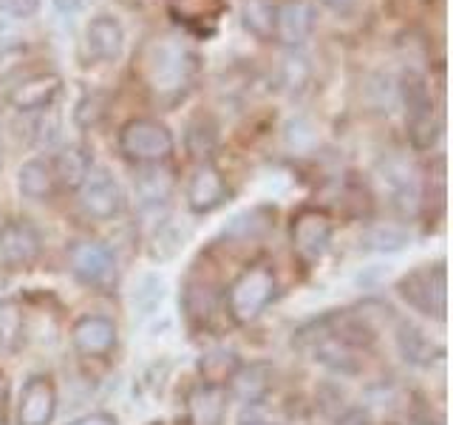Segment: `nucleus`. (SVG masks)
<instances>
[{"label":"nucleus","mask_w":453,"mask_h":425,"mask_svg":"<svg viewBox=\"0 0 453 425\" xmlns=\"http://www.w3.org/2000/svg\"><path fill=\"white\" fill-rule=\"evenodd\" d=\"M202 60L176 37H150L134 54V74L159 99L176 105L193 91Z\"/></svg>","instance_id":"f257e3e1"},{"label":"nucleus","mask_w":453,"mask_h":425,"mask_svg":"<svg viewBox=\"0 0 453 425\" xmlns=\"http://www.w3.org/2000/svg\"><path fill=\"white\" fill-rule=\"evenodd\" d=\"M396 97L405 105V128L408 142L414 151H434L439 136H442V117H439L436 103L431 97L428 80L419 71L408 68L403 80L396 82Z\"/></svg>","instance_id":"f03ea898"},{"label":"nucleus","mask_w":453,"mask_h":425,"mask_svg":"<svg viewBox=\"0 0 453 425\" xmlns=\"http://www.w3.org/2000/svg\"><path fill=\"white\" fill-rule=\"evenodd\" d=\"M278 290V278H275V269L269 264H255L247 267L241 273L230 292H226V306H230V315L235 323H250L261 315L266 309V304L275 298Z\"/></svg>","instance_id":"7ed1b4c3"},{"label":"nucleus","mask_w":453,"mask_h":425,"mask_svg":"<svg viewBox=\"0 0 453 425\" xmlns=\"http://www.w3.org/2000/svg\"><path fill=\"white\" fill-rule=\"evenodd\" d=\"M119 153L136 165H156L173 153V134L159 120L136 117L119 128L117 136Z\"/></svg>","instance_id":"20e7f679"},{"label":"nucleus","mask_w":453,"mask_h":425,"mask_svg":"<svg viewBox=\"0 0 453 425\" xmlns=\"http://www.w3.org/2000/svg\"><path fill=\"white\" fill-rule=\"evenodd\" d=\"M396 292H400L403 301L422 312L425 318H445L448 309V278H445V267L442 264H425L405 273L396 281Z\"/></svg>","instance_id":"39448f33"},{"label":"nucleus","mask_w":453,"mask_h":425,"mask_svg":"<svg viewBox=\"0 0 453 425\" xmlns=\"http://www.w3.org/2000/svg\"><path fill=\"white\" fill-rule=\"evenodd\" d=\"M68 264L71 273L91 290L105 292L117 283V259L99 241H74L68 250Z\"/></svg>","instance_id":"423d86ee"},{"label":"nucleus","mask_w":453,"mask_h":425,"mask_svg":"<svg viewBox=\"0 0 453 425\" xmlns=\"http://www.w3.org/2000/svg\"><path fill=\"white\" fill-rule=\"evenodd\" d=\"M80 205L85 210V216H91L96 221H111L117 219L125 207V196L119 182L111 176V170L94 167L85 182L80 184Z\"/></svg>","instance_id":"0eeeda50"},{"label":"nucleus","mask_w":453,"mask_h":425,"mask_svg":"<svg viewBox=\"0 0 453 425\" xmlns=\"http://www.w3.org/2000/svg\"><path fill=\"white\" fill-rule=\"evenodd\" d=\"M289 236H292V247L295 252L301 255L306 264H315L323 259V252L329 250V241H332V221L326 216L323 210L318 207H301L292 216V227H289Z\"/></svg>","instance_id":"6e6552de"},{"label":"nucleus","mask_w":453,"mask_h":425,"mask_svg":"<svg viewBox=\"0 0 453 425\" xmlns=\"http://www.w3.org/2000/svg\"><path fill=\"white\" fill-rule=\"evenodd\" d=\"M318 23V6L311 0H283L275 6L273 40L287 49H301Z\"/></svg>","instance_id":"1a4fd4ad"},{"label":"nucleus","mask_w":453,"mask_h":425,"mask_svg":"<svg viewBox=\"0 0 453 425\" xmlns=\"http://www.w3.org/2000/svg\"><path fill=\"white\" fill-rule=\"evenodd\" d=\"M42 238L37 227L26 219H9L0 224V255L14 269H26L40 259Z\"/></svg>","instance_id":"9d476101"},{"label":"nucleus","mask_w":453,"mask_h":425,"mask_svg":"<svg viewBox=\"0 0 453 425\" xmlns=\"http://www.w3.org/2000/svg\"><path fill=\"white\" fill-rule=\"evenodd\" d=\"M63 94V77L54 71H40V74L23 77L9 91V105L20 113H40L49 111Z\"/></svg>","instance_id":"9b49d317"},{"label":"nucleus","mask_w":453,"mask_h":425,"mask_svg":"<svg viewBox=\"0 0 453 425\" xmlns=\"http://www.w3.org/2000/svg\"><path fill=\"white\" fill-rule=\"evenodd\" d=\"M165 9L190 35L210 37L226 14V0H165Z\"/></svg>","instance_id":"f8f14e48"},{"label":"nucleus","mask_w":453,"mask_h":425,"mask_svg":"<svg viewBox=\"0 0 453 425\" xmlns=\"http://www.w3.org/2000/svg\"><path fill=\"white\" fill-rule=\"evenodd\" d=\"M311 332H315V335L301 332V337H309L311 358H315L320 366H326L334 375H357L360 372V368H363L360 349H351L346 344H340L334 335L326 332V326L320 321L311 323Z\"/></svg>","instance_id":"ddd939ff"},{"label":"nucleus","mask_w":453,"mask_h":425,"mask_svg":"<svg viewBox=\"0 0 453 425\" xmlns=\"http://www.w3.org/2000/svg\"><path fill=\"white\" fill-rule=\"evenodd\" d=\"M85 57L94 63H117L125 51V28L113 14H96L85 26Z\"/></svg>","instance_id":"4468645a"},{"label":"nucleus","mask_w":453,"mask_h":425,"mask_svg":"<svg viewBox=\"0 0 453 425\" xmlns=\"http://www.w3.org/2000/svg\"><path fill=\"white\" fill-rule=\"evenodd\" d=\"M226 198H230V188H226L221 170L212 162L198 165L188 182V207L204 216V212L219 210Z\"/></svg>","instance_id":"2eb2a0df"},{"label":"nucleus","mask_w":453,"mask_h":425,"mask_svg":"<svg viewBox=\"0 0 453 425\" xmlns=\"http://www.w3.org/2000/svg\"><path fill=\"white\" fill-rule=\"evenodd\" d=\"M71 344L82 358H105L117 346V326L105 315H82L71 329Z\"/></svg>","instance_id":"dca6fc26"},{"label":"nucleus","mask_w":453,"mask_h":425,"mask_svg":"<svg viewBox=\"0 0 453 425\" xmlns=\"http://www.w3.org/2000/svg\"><path fill=\"white\" fill-rule=\"evenodd\" d=\"M57 411V391L54 382L42 375L28 377L20 394V406H18V422L20 425H49L54 420Z\"/></svg>","instance_id":"f3484780"},{"label":"nucleus","mask_w":453,"mask_h":425,"mask_svg":"<svg viewBox=\"0 0 453 425\" xmlns=\"http://www.w3.org/2000/svg\"><path fill=\"white\" fill-rule=\"evenodd\" d=\"M396 349H400V354L411 366H419V368H431L434 363L442 360V354H445L434 337H428L425 329H419V326L411 321L396 323Z\"/></svg>","instance_id":"a211bd4d"},{"label":"nucleus","mask_w":453,"mask_h":425,"mask_svg":"<svg viewBox=\"0 0 453 425\" xmlns=\"http://www.w3.org/2000/svg\"><path fill=\"white\" fill-rule=\"evenodd\" d=\"M51 167H54V176H57V188L80 190L85 176L94 170L91 151L82 148V145H65L51 159Z\"/></svg>","instance_id":"6ab92c4d"},{"label":"nucleus","mask_w":453,"mask_h":425,"mask_svg":"<svg viewBox=\"0 0 453 425\" xmlns=\"http://www.w3.org/2000/svg\"><path fill=\"white\" fill-rule=\"evenodd\" d=\"M18 190L28 202H46L57 190V176L51 159H28L18 170Z\"/></svg>","instance_id":"aec40b11"},{"label":"nucleus","mask_w":453,"mask_h":425,"mask_svg":"<svg viewBox=\"0 0 453 425\" xmlns=\"http://www.w3.org/2000/svg\"><path fill=\"white\" fill-rule=\"evenodd\" d=\"M233 380V397L238 403H261L266 391L273 389V368L266 363H250L230 377Z\"/></svg>","instance_id":"412c9836"},{"label":"nucleus","mask_w":453,"mask_h":425,"mask_svg":"<svg viewBox=\"0 0 453 425\" xmlns=\"http://www.w3.org/2000/svg\"><path fill=\"white\" fill-rule=\"evenodd\" d=\"M190 422L193 425H224V411H226V394L221 386H207L202 382L190 394Z\"/></svg>","instance_id":"4be33fe9"},{"label":"nucleus","mask_w":453,"mask_h":425,"mask_svg":"<svg viewBox=\"0 0 453 425\" xmlns=\"http://www.w3.org/2000/svg\"><path fill=\"white\" fill-rule=\"evenodd\" d=\"M26 340V321H23V309L14 298L0 301V349L6 352H18Z\"/></svg>","instance_id":"5701e85b"},{"label":"nucleus","mask_w":453,"mask_h":425,"mask_svg":"<svg viewBox=\"0 0 453 425\" xmlns=\"http://www.w3.org/2000/svg\"><path fill=\"white\" fill-rule=\"evenodd\" d=\"M241 26L255 40H273V28H275V6L269 0H244V9H241Z\"/></svg>","instance_id":"b1692460"},{"label":"nucleus","mask_w":453,"mask_h":425,"mask_svg":"<svg viewBox=\"0 0 453 425\" xmlns=\"http://www.w3.org/2000/svg\"><path fill=\"white\" fill-rule=\"evenodd\" d=\"M198 372H202L207 386H221L238 372V358L233 349H210L198 360Z\"/></svg>","instance_id":"393cba45"},{"label":"nucleus","mask_w":453,"mask_h":425,"mask_svg":"<svg viewBox=\"0 0 453 425\" xmlns=\"http://www.w3.org/2000/svg\"><path fill=\"white\" fill-rule=\"evenodd\" d=\"M181 304L190 321H207L212 315V309H216V292H212L210 283L193 278L188 281V287H184Z\"/></svg>","instance_id":"a878e982"},{"label":"nucleus","mask_w":453,"mask_h":425,"mask_svg":"<svg viewBox=\"0 0 453 425\" xmlns=\"http://www.w3.org/2000/svg\"><path fill=\"white\" fill-rule=\"evenodd\" d=\"M309 82H311V63H309V57L301 54L297 49H292L280 60V85L289 94H301Z\"/></svg>","instance_id":"bb28decb"},{"label":"nucleus","mask_w":453,"mask_h":425,"mask_svg":"<svg viewBox=\"0 0 453 425\" xmlns=\"http://www.w3.org/2000/svg\"><path fill=\"white\" fill-rule=\"evenodd\" d=\"M184 139H188L190 156H196V159H204V156H210L212 151H216L219 128H216V122H212L210 117H196V120H190Z\"/></svg>","instance_id":"cd10ccee"},{"label":"nucleus","mask_w":453,"mask_h":425,"mask_svg":"<svg viewBox=\"0 0 453 425\" xmlns=\"http://www.w3.org/2000/svg\"><path fill=\"white\" fill-rule=\"evenodd\" d=\"M170 190V179L165 174H156V170H148L136 179V193L142 198V205L150 207V205H159L167 198Z\"/></svg>","instance_id":"c85d7f7f"},{"label":"nucleus","mask_w":453,"mask_h":425,"mask_svg":"<svg viewBox=\"0 0 453 425\" xmlns=\"http://www.w3.org/2000/svg\"><path fill=\"white\" fill-rule=\"evenodd\" d=\"M365 91H368V94H374L372 105H374L377 111H391L396 99H400V97H396V82H394L391 77H386V74H374L372 80H368Z\"/></svg>","instance_id":"c756f323"},{"label":"nucleus","mask_w":453,"mask_h":425,"mask_svg":"<svg viewBox=\"0 0 453 425\" xmlns=\"http://www.w3.org/2000/svg\"><path fill=\"white\" fill-rule=\"evenodd\" d=\"M103 113H105V97L91 91V94H85L80 103H77V108H74V122L80 128H91V125H96L99 120H103Z\"/></svg>","instance_id":"7c9ffc66"},{"label":"nucleus","mask_w":453,"mask_h":425,"mask_svg":"<svg viewBox=\"0 0 453 425\" xmlns=\"http://www.w3.org/2000/svg\"><path fill=\"white\" fill-rule=\"evenodd\" d=\"M368 247L377 250V252H396V250H403L408 244V236L400 233V230H394V227H388V230H382V227H377V230L368 233Z\"/></svg>","instance_id":"2f4dec72"},{"label":"nucleus","mask_w":453,"mask_h":425,"mask_svg":"<svg viewBox=\"0 0 453 425\" xmlns=\"http://www.w3.org/2000/svg\"><path fill=\"white\" fill-rule=\"evenodd\" d=\"M4 6L9 14H14V18L26 20V18H32V14H37L40 0H4Z\"/></svg>","instance_id":"473e14b6"},{"label":"nucleus","mask_w":453,"mask_h":425,"mask_svg":"<svg viewBox=\"0 0 453 425\" xmlns=\"http://www.w3.org/2000/svg\"><path fill=\"white\" fill-rule=\"evenodd\" d=\"M318 4L323 9H329L332 14H337V18H351V14L357 12L360 0H318Z\"/></svg>","instance_id":"72a5a7b5"},{"label":"nucleus","mask_w":453,"mask_h":425,"mask_svg":"<svg viewBox=\"0 0 453 425\" xmlns=\"http://www.w3.org/2000/svg\"><path fill=\"white\" fill-rule=\"evenodd\" d=\"M238 425H269L266 417H264V411H261V403H250V406L241 408Z\"/></svg>","instance_id":"f704fd0d"},{"label":"nucleus","mask_w":453,"mask_h":425,"mask_svg":"<svg viewBox=\"0 0 453 425\" xmlns=\"http://www.w3.org/2000/svg\"><path fill=\"white\" fill-rule=\"evenodd\" d=\"M94 4V0H54V9L63 14H80Z\"/></svg>","instance_id":"c9c22d12"},{"label":"nucleus","mask_w":453,"mask_h":425,"mask_svg":"<svg viewBox=\"0 0 453 425\" xmlns=\"http://www.w3.org/2000/svg\"><path fill=\"white\" fill-rule=\"evenodd\" d=\"M68 425H117V420H113L111 414H88V417H80Z\"/></svg>","instance_id":"e433bc0d"},{"label":"nucleus","mask_w":453,"mask_h":425,"mask_svg":"<svg viewBox=\"0 0 453 425\" xmlns=\"http://www.w3.org/2000/svg\"><path fill=\"white\" fill-rule=\"evenodd\" d=\"M6 406H9V380L0 375V425L6 422Z\"/></svg>","instance_id":"4c0bfd02"},{"label":"nucleus","mask_w":453,"mask_h":425,"mask_svg":"<svg viewBox=\"0 0 453 425\" xmlns=\"http://www.w3.org/2000/svg\"><path fill=\"white\" fill-rule=\"evenodd\" d=\"M340 425H372V417L365 411H349V414L340 420Z\"/></svg>","instance_id":"58836bf2"},{"label":"nucleus","mask_w":453,"mask_h":425,"mask_svg":"<svg viewBox=\"0 0 453 425\" xmlns=\"http://www.w3.org/2000/svg\"><path fill=\"white\" fill-rule=\"evenodd\" d=\"M4 162H6V156H4V139H0V170H4Z\"/></svg>","instance_id":"ea45409f"},{"label":"nucleus","mask_w":453,"mask_h":425,"mask_svg":"<svg viewBox=\"0 0 453 425\" xmlns=\"http://www.w3.org/2000/svg\"><path fill=\"white\" fill-rule=\"evenodd\" d=\"M153 425H159V422H153Z\"/></svg>","instance_id":"a19ab883"}]
</instances>
